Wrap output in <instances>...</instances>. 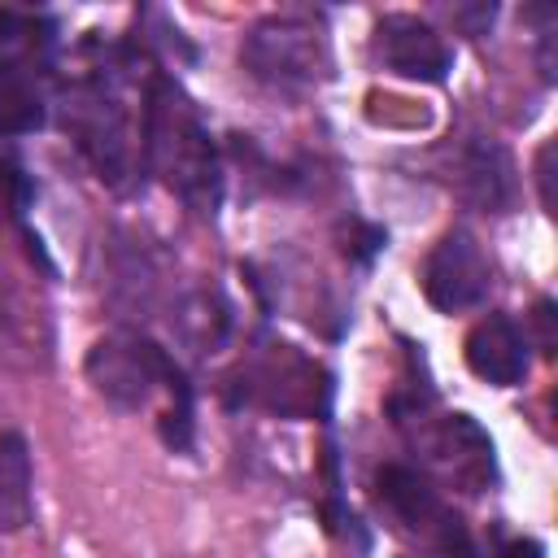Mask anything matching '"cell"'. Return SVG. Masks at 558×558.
<instances>
[{"instance_id":"cell-1","label":"cell","mask_w":558,"mask_h":558,"mask_svg":"<svg viewBox=\"0 0 558 558\" xmlns=\"http://www.w3.org/2000/svg\"><path fill=\"white\" fill-rule=\"evenodd\" d=\"M140 157L144 166L201 218H214L222 205V166L209 140V126L192 96L170 78L153 74L144 96V126H140Z\"/></svg>"},{"instance_id":"cell-2","label":"cell","mask_w":558,"mask_h":558,"mask_svg":"<svg viewBox=\"0 0 558 558\" xmlns=\"http://www.w3.org/2000/svg\"><path fill=\"white\" fill-rule=\"evenodd\" d=\"M231 405H262L283 418H327L331 410V375L296 353L292 344H266L240 371L231 375L227 388Z\"/></svg>"},{"instance_id":"cell-3","label":"cell","mask_w":558,"mask_h":558,"mask_svg":"<svg viewBox=\"0 0 558 558\" xmlns=\"http://www.w3.org/2000/svg\"><path fill=\"white\" fill-rule=\"evenodd\" d=\"M244 70L279 92H301L331 78V44L327 31L305 13H270L240 44Z\"/></svg>"},{"instance_id":"cell-4","label":"cell","mask_w":558,"mask_h":558,"mask_svg":"<svg viewBox=\"0 0 558 558\" xmlns=\"http://www.w3.org/2000/svg\"><path fill=\"white\" fill-rule=\"evenodd\" d=\"M83 371H87L92 388H96L113 410H126V414L144 410L157 392L170 397V388H174L179 379H187L183 366H179L157 340H148V336H140V331H109V336H100V340L87 349Z\"/></svg>"},{"instance_id":"cell-5","label":"cell","mask_w":558,"mask_h":558,"mask_svg":"<svg viewBox=\"0 0 558 558\" xmlns=\"http://www.w3.org/2000/svg\"><path fill=\"white\" fill-rule=\"evenodd\" d=\"M65 126H70L74 144L83 148V157L92 161V170L109 187H122L131 174V122H126V105L118 100L109 74L92 70L87 78H78L70 87Z\"/></svg>"},{"instance_id":"cell-6","label":"cell","mask_w":558,"mask_h":558,"mask_svg":"<svg viewBox=\"0 0 558 558\" xmlns=\"http://www.w3.org/2000/svg\"><path fill=\"white\" fill-rule=\"evenodd\" d=\"M375 493H379V501L388 506V514H397L410 532H418L427 545H436L440 554H449V558H480L475 554V541H471V532H466V523L440 501V493L423 480V475H414L410 466H397V462H388V466H379V475H375Z\"/></svg>"},{"instance_id":"cell-7","label":"cell","mask_w":558,"mask_h":558,"mask_svg":"<svg viewBox=\"0 0 558 558\" xmlns=\"http://www.w3.org/2000/svg\"><path fill=\"white\" fill-rule=\"evenodd\" d=\"M423 296L440 310V314H462L488 301L493 288V266L480 248V240L466 227H453L436 240V248L423 262Z\"/></svg>"},{"instance_id":"cell-8","label":"cell","mask_w":558,"mask_h":558,"mask_svg":"<svg viewBox=\"0 0 558 558\" xmlns=\"http://www.w3.org/2000/svg\"><path fill=\"white\" fill-rule=\"evenodd\" d=\"M418 418V436L414 445L427 453V462L436 471H445L453 484H462L466 493H484L497 480V462H493V440L488 432L471 418V414H445L436 423L423 418V405L414 410Z\"/></svg>"},{"instance_id":"cell-9","label":"cell","mask_w":558,"mask_h":558,"mask_svg":"<svg viewBox=\"0 0 558 558\" xmlns=\"http://www.w3.org/2000/svg\"><path fill=\"white\" fill-rule=\"evenodd\" d=\"M375 57L388 74L414 78V83H445L453 52L449 44L414 13H384L375 22Z\"/></svg>"},{"instance_id":"cell-10","label":"cell","mask_w":558,"mask_h":558,"mask_svg":"<svg viewBox=\"0 0 558 558\" xmlns=\"http://www.w3.org/2000/svg\"><path fill=\"white\" fill-rule=\"evenodd\" d=\"M527 336L514 318L506 314H488L471 327L466 336V366L475 379L493 384V388H514L527 379L532 371V353H527Z\"/></svg>"},{"instance_id":"cell-11","label":"cell","mask_w":558,"mask_h":558,"mask_svg":"<svg viewBox=\"0 0 558 558\" xmlns=\"http://www.w3.org/2000/svg\"><path fill=\"white\" fill-rule=\"evenodd\" d=\"M462 183H466V196L493 214H506L514 205V161L501 144H471L462 153Z\"/></svg>"},{"instance_id":"cell-12","label":"cell","mask_w":558,"mask_h":558,"mask_svg":"<svg viewBox=\"0 0 558 558\" xmlns=\"http://www.w3.org/2000/svg\"><path fill=\"white\" fill-rule=\"evenodd\" d=\"M35 519L31 449L22 432H0V532H22Z\"/></svg>"},{"instance_id":"cell-13","label":"cell","mask_w":558,"mask_h":558,"mask_svg":"<svg viewBox=\"0 0 558 558\" xmlns=\"http://www.w3.org/2000/svg\"><path fill=\"white\" fill-rule=\"evenodd\" d=\"M174 327H179V336H183L196 353H214V349L227 340V331H231V305H227L218 292H192V296L179 305Z\"/></svg>"},{"instance_id":"cell-14","label":"cell","mask_w":558,"mask_h":558,"mask_svg":"<svg viewBox=\"0 0 558 558\" xmlns=\"http://www.w3.org/2000/svg\"><path fill=\"white\" fill-rule=\"evenodd\" d=\"M353 231H357L353 244H344V253H349L353 262H371V257L384 248V240H388V235H384L379 227H371V222H353Z\"/></svg>"},{"instance_id":"cell-15","label":"cell","mask_w":558,"mask_h":558,"mask_svg":"<svg viewBox=\"0 0 558 558\" xmlns=\"http://www.w3.org/2000/svg\"><path fill=\"white\" fill-rule=\"evenodd\" d=\"M536 183H541L545 214H554V140H545L541 153H536Z\"/></svg>"},{"instance_id":"cell-16","label":"cell","mask_w":558,"mask_h":558,"mask_svg":"<svg viewBox=\"0 0 558 558\" xmlns=\"http://www.w3.org/2000/svg\"><path fill=\"white\" fill-rule=\"evenodd\" d=\"M532 323H536V331H541V349L554 353V344H558V336H554V301H541L536 314H532Z\"/></svg>"},{"instance_id":"cell-17","label":"cell","mask_w":558,"mask_h":558,"mask_svg":"<svg viewBox=\"0 0 558 558\" xmlns=\"http://www.w3.org/2000/svg\"><path fill=\"white\" fill-rule=\"evenodd\" d=\"M501 558H545V545L532 541V536H523V541H510V545L501 549Z\"/></svg>"}]
</instances>
